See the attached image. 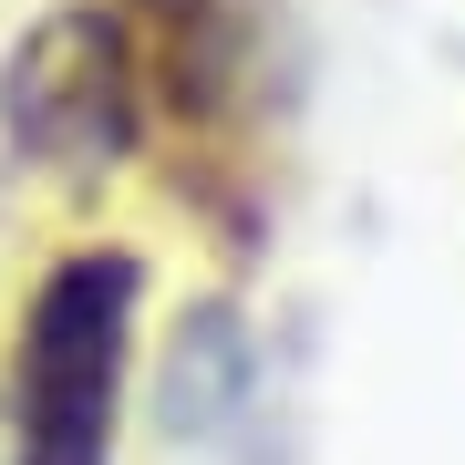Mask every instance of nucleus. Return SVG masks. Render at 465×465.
<instances>
[{"mask_svg": "<svg viewBox=\"0 0 465 465\" xmlns=\"http://www.w3.org/2000/svg\"><path fill=\"white\" fill-rule=\"evenodd\" d=\"M134 300H145L134 249H73L42 269L11 341V465H114Z\"/></svg>", "mask_w": 465, "mask_h": 465, "instance_id": "f257e3e1", "label": "nucleus"}, {"mask_svg": "<svg viewBox=\"0 0 465 465\" xmlns=\"http://www.w3.org/2000/svg\"><path fill=\"white\" fill-rule=\"evenodd\" d=\"M145 63L114 0H63L0 63V134L52 176H104L145 145Z\"/></svg>", "mask_w": 465, "mask_h": 465, "instance_id": "f03ea898", "label": "nucleus"}, {"mask_svg": "<svg viewBox=\"0 0 465 465\" xmlns=\"http://www.w3.org/2000/svg\"><path fill=\"white\" fill-rule=\"evenodd\" d=\"M134 63H145V94L166 104L186 134H217L249 114L259 94V21L269 0H114Z\"/></svg>", "mask_w": 465, "mask_h": 465, "instance_id": "7ed1b4c3", "label": "nucleus"}]
</instances>
